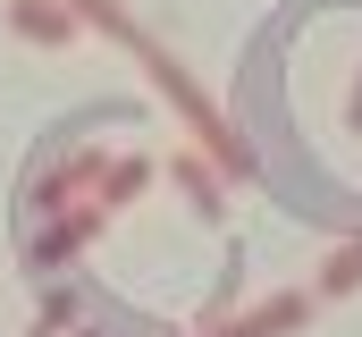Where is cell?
Masks as SVG:
<instances>
[{"mask_svg": "<svg viewBox=\"0 0 362 337\" xmlns=\"http://www.w3.org/2000/svg\"><path fill=\"white\" fill-rule=\"evenodd\" d=\"M286 329H303V295H278V304L245 312L236 329H219V337H286Z\"/></svg>", "mask_w": 362, "mask_h": 337, "instance_id": "3", "label": "cell"}, {"mask_svg": "<svg viewBox=\"0 0 362 337\" xmlns=\"http://www.w3.org/2000/svg\"><path fill=\"white\" fill-rule=\"evenodd\" d=\"M118 42H127V51H135V59L152 68V84H160L169 101H177V118H185V127H194V135H202V144L219 152V168H228V177H253V152L236 144V127H228V118H219V110L202 101V84L185 76V68H177V59H169V51H160V42H152V34H135V25H127Z\"/></svg>", "mask_w": 362, "mask_h": 337, "instance_id": "1", "label": "cell"}, {"mask_svg": "<svg viewBox=\"0 0 362 337\" xmlns=\"http://www.w3.org/2000/svg\"><path fill=\"white\" fill-rule=\"evenodd\" d=\"M144 177H152L144 161H118L110 177H101V202H135V194H144Z\"/></svg>", "mask_w": 362, "mask_h": 337, "instance_id": "6", "label": "cell"}, {"mask_svg": "<svg viewBox=\"0 0 362 337\" xmlns=\"http://www.w3.org/2000/svg\"><path fill=\"white\" fill-rule=\"evenodd\" d=\"M85 337H101V329H85Z\"/></svg>", "mask_w": 362, "mask_h": 337, "instance_id": "9", "label": "cell"}, {"mask_svg": "<svg viewBox=\"0 0 362 337\" xmlns=\"http://www.w3.org/2000/svg\"><path fill=\"white\" fill-rule=\"evenodd\" d=\"M346 118H354V127H362V84H354V110H346Z\"/></svg>", "mask_w": 362, "mask_h": 337, "instance_id": "8", "label": "cell"}, {"mask_svg": "<svg viewBox=\"0 0 362 337\" xmlns=\"http://www.w3.org/2000/svg\"><path fill=\"white\" fill-rule=\"evenodd\" d=\"M346 287H362V245L329 253V270H320V295H346Z\"/></svg>", "mask_w": 362, "mask_h": 337, "instance_id": "5", "label": "cell"}, {"mask_svg": "<svg viewBox=\"0 0 362 337\" xmlns=\"http://www.w3.org/2000/svg\"><path fill=\"white\" fill-rule=\"evenodd\" d=\"M8 34H25V42H68L76 17H68V0H8Z\"/></svg>", "mask_w": 362, "mask_h": 337, "instance_id": "2", "label": "cell"}, {"mask_svg": "<svg viewBox=\"0 0 362 337\" xmlns=\"http://www.w3.org/2000/svg\"><path fill=\"white\" fill-rule=\"evenodd\" d=\"M177 185L194 194V211H202V219H219V185H211V168H202V161H185V168H177Z\"/></svg>", "mask_w": 362, "mask_h": 337, "instance_id": "7", "label": "cell"}, {"mask_svg": "<svg viewBox=\"0 0 362 337\" xmlns=\"http://www.w3.org/2000/svg\"><path fill=\"white\" fill-rule=\"evenodd\" d=\"M93 168H101V161H93V152H85V161H76V168H59V177H51V185H34V211H68V194H76V185H85Z\"/></svg>", "mask_w": 362, "mask_h": 337, "instance_id": "4", "label": "cell"}]
</instances>
